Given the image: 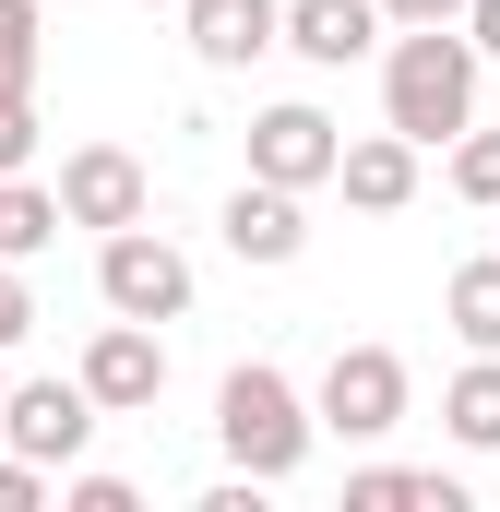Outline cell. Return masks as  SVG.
Wrapping results in <instances>:
<instances>
[{"mask_svg":"<svg viewBox=\"0 0 500 512\" xmlns=\"http://www.w3.org/2000/svg\"><path fill=\"white\" fill-rule=\"evenodd\" d=\"M453 24H465V48H477V60H500V0H465Z\"/></svg>","mask_w":500,"mask_h":512,"instance_id":"23","label":"cell"},{"mask_svg":"<svg viewBox=\"0 0 500 512\" xmlns=\"http://www.w3.org/2000/svg\"><path fill=\"white\" fill-rule=\"evenodd\" d=\"M60 239V191H36V179H0V262L48 251Z\"/></svg>","mask_w":500,"mask_h":512,"instance_id":"16","label":"cell"},{"mask_svg":"<svg viewBox=\"0 0 500 512\" xmlns=\"http://www.w3.org/2000/svg\"><path fill=\"white\" fill-rule=\"evenodd\" d=\"M36 60H48V24H36V0H0V96H12V84H36Z\"/></svg>","mask_w":500,"mask_h":512,"instance_id":"17","label":"cell"},{"mask_svg":"<svg viewBox=\"0 0 500 512\" xmlns=\"http://www.w3.org/2000/svg\"><path fill=\"white\" fill-rule=\"evenodd\" d=\"M465 0H381V24H453Z\"/></svg>","mask_w":500,"mask_h":512,"instance_id":"24","label":"cell"},{"mask_svg":"<svg viewBox=\"0 0 500 512\" xmlns=\"http://www.w3.org/2000/svg\"><path fill=\"white\" fill-rule=\"evenodd\" d=\"M441 429H453L465 453H500V358H465V370L441 382Z\"/></svg>","mask_w":500,"mask_h":512,"instance_id":"15","label":"cell"},{"mask_svg":"<svg viewBox=\"0 0 500 512\" xmlns=\"http://www.w3.org/2000/svg\"><path fill=\"white\" fill-rule=\"evenodd\" d=\"M24 322H36V298H24V274H12V262H0V358H12V346H24Z\"/></svg>","mask_w":500,"mask_h":512,"instance_id":"21","label":"cell"},{"mask_svg":"<svg viewBox=\"0 0 500 512\" xmlns=\"http://www.w3.org/2000/svg\"><path fill=\"white\" fill-rule=\"evenodd\" d=\"M334 155H346V131L322 120L310 96H286V108H262V120H250V179H286V191H322V179H334Z\"/></svg>","mask_w":500,"mask_h":512,"instance_id":"8","label":"cell"},{"mask_svg":"<svg viewBox=\"0 0 500 512\" xmlns=\"http://www.w3.org/2000/svg\"><path fill=\"white\" fill-rule=\"evenodd\" d=\"M465 120H477V48H465V24H405L381 48V131H405L429 155Z\"/></svg>","mask_w":500,"mask_h":512,"instance_id":"1","label":"cell"},{"mask_svg":"<svg viewBox=\"0 0 500 512\" xmlns=\"http://www.w3.org/2000/svg\"><path fill=\"white\" fill-rule=\"evenodd\" d=\"M215 441H227V465H239L250 489L298 477V465H310V393L286 382L274 358H239V370L215 382Z\"/></svg>","mask_w":500,"mask_h":512,"instance_id":"2","label":"cell"},{"mask_svg":"<svg viewBox=\"0 0 500 512\" xmlns=\"http://www.w3.org/2000/svg\"><path fill=\"white\" fill-rule=\"evenodd\" d=\"M346 512H465V489L441 465H358L346 477Z\"/></svg>","mask_w":500,"mask_h":512,"instance_id":"13","label":"cell"},{"mask_svg":"<svg viewBox=\"0 0 500 512\" xmlns=\"http://www.w3.org/2000/svg\"><path fill=\"white\" fill-rule=\"evenodd\" d=\"M274 48H298L310 72H346V60H370V48H381V0H286Z\"/></svg>","mask_w":500,"mask_h":512,"instance_id":"10","label":"cell"},{"mask_svg":"<svg viewBox=\"0 0 500 512\" xmlns=\"http://www.w3.org/2000/svg\"><path fill=\"white\" fill-rule=\"evenodd\" d=\"M179 24H191V60L203 72H250V60H274L286 0H179Z\"/></svg>","mask_w":500,"mask_h":512,"instance_id":"11","label":"cell"},{"mask_svg":"<svg viewBox=\"0 0 500 512\" xmlns=\"http://www.w3.org/2000/svg\"><path fill=\"white\" fill-rule=\"evenodd\" d=\"M405 405H417V382H405V358H393V346H334L310 429H334V441H393V429H405Z\"/></svg>","mask_w":500,"mask_h":512,"instance_id":"4","label":"cell"},{"mask_svg":"<svg viewBox=\"0 0 500 512\" xmlns=\"http://www.w3.org/2000/svg\"><path fill=\"white\" fill-rule=\"evenodd\" d=\"M441 322L477 346V358H500V251H477V262H453V286H441Z\"/></svg>","mask_w":500,"mask_h":512,"instance_id":"14","label":"cell"},{"mask_svg":"<svg viewBox=\"0 0 500 512\" xmlns=\"http://www.w3.org/2000/svg\"><path fill=\"white\" fill-rule=\"evenodd\" d=\"M96 298H108L120 322H179V310H191V251H179L167 227H108V239H96Z\"/></svg>","mask_w":500,"mask_h":512,"instance_id":"3","label":"cell"},{"mask_svg":"<svg viewBox=\"0 0 500 512\" xmlns=\"http://www.w3.org/2000/svg\"><path fill=\"white\" fill-rule=\"evenodd\" d=\"M36 501H48V465H24V453L0 441V512H36Z\"/></svg>","mask_w":500,"mask_h":512,"instance_id":"20","label":"cell"},{"mask_svg":"<svg viewBox=\"0 0 500 512\" xmlns=\"http://www.w3.org/2000/svg\"><path fill=\"white\" fill-rule=\"evenodd\" d=\"M215 227H227V251H239V262H262V274H274V262L310 251V191H286V179H239Z\"/></svg>","mask_w":500,"mask_h":512,"instance_id":"9","label":"cell"},{"mask_svg":"<svg viewBox=\"0 0 500 512\" xmlns=\"http://www.w3.org/2000/svg\"><path fill=\"white\" fill-rule=\"evenodd\" d=\"M60 501H72V512H131V477H72Z\"/></svg>","mask_w":500,"mask_h":512,"instance_id":"22","label":"cell"},{"mask_svg":"<svg viewBox=\"0 0 500 512\" xmlns=\"http://www.w3.org/2000/svg\"><path fill=\"white\" fill-rule=\"evenodd\" d=\"M453 191H465V203H489V215H500V131H477V120L453 131Z\"/></svg>","mask_w":500,"mask_h":512,"instance_id":"18","label":"cell"},{"mask_svg":"<svg viewBox=\"0 0 500 512\" xmlns=\"http://www.w3.org/2000/svg\"><path fill=\"white\" fill-rule=\"evenodd\" d=\"M24 167H36V84L0 96V179H24Z\"/></svg>","mask_w":500,"mask_h":512,"instance_id":"19","label":"cell"},{"mask_svg":"<svg viewBox=\"0 0 500 512\" xmlns=\"http://www.w3.org/2000/svg\"><path fill=\"white\" fill-rule=\"evenodd\" d=\"M72 382L96 393V417H143V405L167 393V334H155V322H120V310H108Z\"/></svg>","mask_w":500,"mask_h":512,"instance_id":"6","label":"cell"},{"mask_svg":"<svg viewBox=\"0 0 500 512\" xmlns=\"http://www.w3.org/2000/svg\"><path fill=\"white\" fill-rule=\"evenodd\" d=\"M143 203H155V179H143V155L131 143H72L60 155V227H143Z\"/></svg>","mask_w":500,"mask_h":512,"instance_id":"5","label":"cell"},{"mask_svg":"<svg viewBox=\"0 0 500 512\" xmlns=\"http://www.w3.org/2000/svg\"><path fill=\"white\" fill-rule=\"evenodd\" d=\"M334 191H346L358 215H405V203H417V143H405V131H358V143L334 155Z\"/></svg>","mask_w":500,"mask_h":512,"instance_id":"12","label":"cell"},{"mask_svg":"<svg viewBox=\"0 0 500 512\" xmlns=\"http://www.w3.org/2000/svg\"><path fill=\"white\" fill-rule=\"evenodd\" d=\"M143 12H179V0H143Z\"/></svg>","mask_w":500,"mask_h":512,"instance_id":"25","label":"cell"},{"mask_svg":"<svg viewBox=\"0 0 500 512\" xmlns=\"http://www.w3.org/2000/svg\"><path fill=\"white\" fill-rule=\"evenodd\" d=\"M0 441H12L24 465L60 477V465L96 441V393H84V382H12V393H0Z\"/></svg>","mask_w":500,"mask_h":512,"instance_id":"7","label":"cell"}]
</instances>
